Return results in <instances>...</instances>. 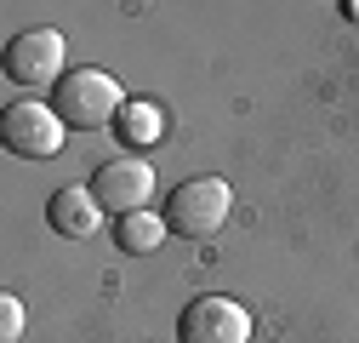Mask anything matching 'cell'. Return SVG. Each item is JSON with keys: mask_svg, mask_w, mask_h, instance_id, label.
<instances>
[{"mask_svg": "<svg viewBox=\"0 0 359 343\" xmlns=\"http://www.w3.org/2000/svg\"><path fill=\"white\" fill-rule=\"evenodd\" d=\"M52 109H57L63 126H74V132H97V126H114L120 120L126 92H120V80L103 75V69H74V75L57 80Z\"/></svg>", "mask_w": 359, "mask_h": 343, "instance_id": "obj_1", "label": "cell"}, {"mask_svg": "<svg viewBox=\"0 0 359 343\" xmlns=\"http://www.w3.org/2000/svg\"><path fill=\"white\" fill-rule=\"evenodd\" d=\"M229 206H234V189L222 178H189V183L171 189L165 224H171V235H183V240H217V229L229 224Z\"/></svg>", "mask_w": 359, "mask_h": 343, "instance_id": "obj_2", "label": "cell"}, {"mask_svg": "<svg viewBox=\"0 0 359 343\" xmlns=\"http://www.w3.org/2000/svg\"><path fill=\"white\" fill-rule=\"evenodd\" d=\"M92 195L103 212L114 218H131V212H149V195H154V166L143 155H114L92 172Z\"/></svg>", "mask_w": 359, "mask_h": 343, "instance_id": "obj_3", "label": "cell"}, {"mask_svg": "<svg viewBox=\"0 0 359 343\" xmlns=\"http://www.w3.org/2000/svg\"><path fill=\"white\" fill-rule=\"evenodd\" d=\"M63 132L69 126L57 120V109L52 103H12L6 115H0V143H6L12 155H23V160H52L57 149H63Z\"/></svg>", "mask_w": 359, "mask_h": 343, "instance_id": "obj_4", "label": "cell"}, {"mask_svg": "<svg viewBox=\"0 0 359 343\" xmlns=\"http://www.w3.org/2000/svg\"><path fill=\"white\" fill-rule=\"evenodd\" d=\"M177 343H251V309L222 292H205L177 321Z\"/></svg>", "mask_w": 359, "mask_h": 343, "instance_id": "obj_5", "label": "cell"}, {"mask_svg": "<svg viewBox=\"0 0 359 343\" xmlns=\"http://www.w3.org/2000/svg\"><path fill=\"white\" fill-rule=\"evenodd\" d=\"M63 58H69V46L57 29H23L6 46V75L29 92H40L46 80H63Z\"/></svg>", "mask_w": 359, "mask_h": 343, "instance_id": "obj_6", "label": "cell"}, {"mask_svg": "<svg viewBox=\"0 0 359 343\" xmlns=\"http://www.w3.org/2000/svg\"><path fill=\"white\" fill-rule=\"evenodd\" d=\"M46 224H52L63 240H92L97 224H103V206H97L92 183H63V189L46 200Z\"/></svg>", "mask_w": 359, "mask_h": 343, "instance_id": "obj_7", "label": "cell"}, {"mask_svg": "<svg viewBox=\"0 0 359 343\" xmlns=\"http://www.w3.org/2000/svg\"><path fill=\"white\" fill-rule=\"evenodd\" d=\"M165 218L160 212H131V218H114V240H120V252H137V257H149L160 240H165Z\"/></svg>", "mask_w": 359, "mask_h": 343, "instance_id": "obj_8", "label": "cell"}, {"mask_svg": "<svg viewBox=\"0 0 359 343\" xmlns=\"http://www.w3.org/2000/svg\"><path fill=\"white\" fill-rule=\"evenodd\" d=\"M114 132H120L126 149H149L165 132V115H160V103H126L120 120H114Z\"/></svg>", "mask_w": 359, "mask_h": 343, "instance_id": "obj_9", "label": "cell"}, {"mask_svg": "<svg viewBox=\"0 0 359 343\" xmlns=\"http://www.w3.org/2000/svg\"><path fill=\"white\" fill-rule=\"evenodd\" d=\"M18 337H23V304L0 297V343H18Z\"/></svg>", "mask_w": 359, "mask_h": 343, "instance_id": "obj_10", "label": "cell"}, {"mask_svg": "<svg viewBox=\"0 0 359 343\" xmlns=\"http://www.w3.org/2000/svg\"><path fill=\"white\" fill-rule=\"evenodd\" d=\"M342 12H348V18H353V23H359V0H348V6H342Z\"/></svg>", "mask_w": 359, "mask_h": 343, "instance_id": "obj_11", "label": "cell"}]
</instances>
